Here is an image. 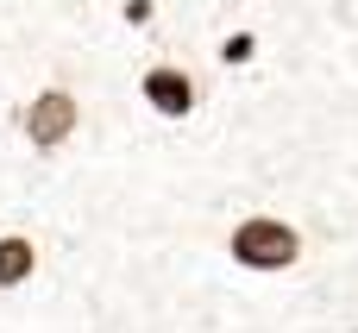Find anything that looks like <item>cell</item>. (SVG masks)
<instances>
[{
  "instance_id": "3",
  "label": "cell",
  "mask_w": 358,
  "mask_h": 333,
  "mask_svg": "<svg viewBox=\"0 0 358 333\" xmlns=\"http://www.w3.org/2000/svg\"><path fill=\"white\" fill-rule=\"evenodd\" d=\"M138 101H145L151 120L182 126V120H195V107H201V82H195V69H182V63H145V69H138Z\"/></svg>"
},
{
  "instance_id": "1",
  "label": "cell",
  "mask_w": 358,
  "mask_h": 333,
  "mask_svg": "<svg viewBox=\"0 0 358 333\" xmlns=\"http://www.w3.org/2000/svg\"><path fill=\"white\" fill-rule=\"evenodd\" d=\"M227 264L245 271V277H289L302 258H308V233L289 220V214H239L227 227Z\"/></svg>"
},
{
  "instance_id": "4",
  "label": "cell",
  "mask_w": 358,
  "mask_h": 333,
  "mask_svg": "<svg viewBox=\"0 0 358 333\" xmlns=\"http://www.w3.org/2000/svg\"><path fill=\"white\" fill-rule=\"evenodd\" d=\"M38 271H44V252H38V239H31V233H0V296L31 290V283H38Z\"/></svg>"
},
{
  "instance_id": "2",
  "label": "cell",
  "mask_w": 358,
  "mask_h": 333,
  "mask_svg": "<svg viewBox=\"0 0 358 333\" xmlns=\"http://www.w3.org/2000/svg\"><path fill=\"white\" fill-rule=\"evenodd\" d=\"M76 132H82V94H76V88L44 82V88H31V94L19 101V139H25L31 157H57V151H69Z\"/></svg>"
},
{
  "instance_id": "6",
  "label": "cell",
  "mask_w": 358,
  "mask_h": 333,
  "mask_svg": "<svg viewBox=\"0 0 358 333\" xmlns=\"http://www.w3.org/2000/svg\"><path fill=\"white\" fill-rule=\"evenodd\" d=\"M120 25L126 31H151L157 25V0H120Z\"/></svg>"
},
{
  "instance_id": "5",
  "label": "cell",
  "mask_w": 358,
  "mask_h": 333,
  "mask_svg": "<svg viewBox=\"0 0 358 333\" xmlns=\"http://www.w3.org/2000/svg\"><path fill=\"white\" fill-rule=\"evenodd\" d=\"M214 57H220V69H252V63H258V31H252V25H239V31H227Z\"/></svg>"
}]
</instances>
